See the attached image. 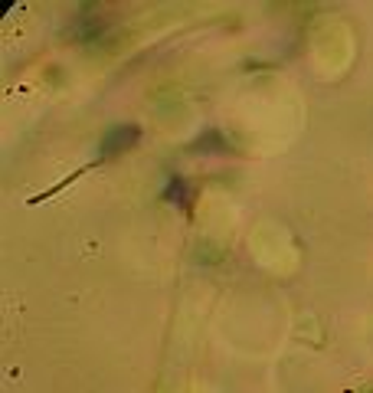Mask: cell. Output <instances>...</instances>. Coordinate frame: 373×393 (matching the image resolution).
<instances>
[{
  "label": "cell",
  "mask_w": 373,
  "mask_h": 393,
  "mask_svg": "<svg viewBox=\"0 0 373 393\" xmlns=\"http://www.w3.org/2000/svg\"><path fill=\"white\" fill-rule=\"evenodd\" d=\"M138 138V128H115V131L105 138V154H111V151H121V148H128V144Z\"/></svg>",
  "instance_id": "cell-1"
}]
</instances>
